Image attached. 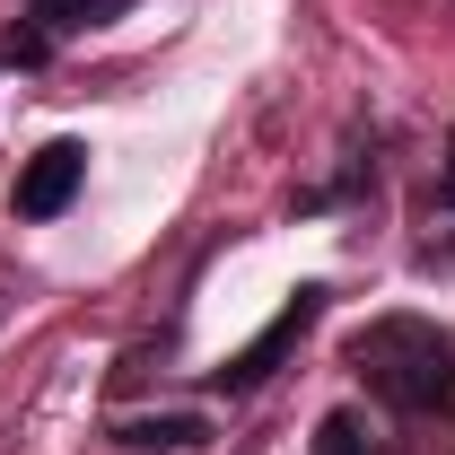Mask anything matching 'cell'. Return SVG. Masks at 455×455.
<instances>
[{
  "instance_id": "cell-1",
  "label": "cell",
  "mask_w": 455,
  "mask_h": 455,
  "mask_svg": "<svg viewBox=\"0 0 455 455\" xmlns=\"http://www.w3.org/2000/svg\"><path fill=\"white\" fill-rule=\"evenodd\" d=\"M350 377L395 420H455V333L429 315H377L350 333Z\"/></svg>"
},
{
  "instance_id": "cell-2",
  "label": "cell",
  "mask_w": 455,
  "mask_h": 455,
  "mask_svg": "<svg viewBox=\"0 0 455 455\" xmlns=\"http://www.w3.org/2000/svg\"><path fill=\"white\" fill-rule=\"evenodd\" d=\"M324 307H333V289H324V281H298V289L281 298V315L245 341V350H228L220 368H211V395H263V386L281 377V359L315 333V324H324Z\"/></svg>"
},
{
  "instance_id": "cell-3",
  "label": "cell",
  "mask_w": 455,
  "mask_h": 455,
  "mask_svg": "<svg viewBox=\"0 0 455 455\" xmlns=\"http://www.w3.org/2000/svg\"><path fill=\"white\" fill-rule=\"evenodd\" d=\"M88 184V149L79 140H44L27 167H18V220H61Z\"/></svg>"
},
{
  "instance_id": "cell-4",
  "label": "cell",
  "mask_w": 455,
  "mask_h": 455,
  "mask_svg": "<svg viewBox=\"0 0 455 455\" xmlns=\"http://www.w3.org/2000/svg\"><path fill=\"white\" fill-rule=\"evenodd\" d=\"M114 438L132 455H184V447H211V420L202 411H149V420H123Z\"/></svg>"
},
{
  "instance_id": "cell-5",
  "label": "cell",
  "mask_w": 455,
  "mask_h": 455,
  "mask_svg": "<svg viewBox=\"0 0 455 455\" xmlns=\"http://www.w3.org/2000/svg\"><path fill=\"white\" fill-rule=\"evenodd\" d=\"M132 0H27V18H36V36L61 44V36H88V27H114Z\"/></svg>"
},
{
  "instance_id": "cell-6",
  "label": "cell",
  "mask_w": 455,
  "mask_h": 455,
  "mask_svg": "<svg viewBox=\"0 0 455 455\" xmlns=\"http://www.w3.org/2000/svg\"><path fill=\"white\" fill-rule=\"evenodd\" d=\"M315 455H368L359 411H324V420H315Z\"/></svg>"
},
{
  "instance_id": "cell-7",
  "label": "cell",
  "mask_w": 455,
  "mask_h": 455,
  "mask_svg": "<svg viewBox=\"0 0 455 455\" xmlns=\"http://www.w3.org/2000/svg\"><path fill=\"white\" fill-rule=\"evenodd\" d=\"M438 211H455V140H447V167H438Z\"/></svg>"
}]
</instances>
